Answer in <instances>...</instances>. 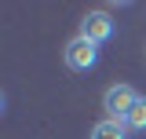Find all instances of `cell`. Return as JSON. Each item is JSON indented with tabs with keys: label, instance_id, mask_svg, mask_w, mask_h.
<instances>
[{
	"label": "cell",
	"instance_id": "6da1fadb",
	"mask_svg": "<svg viewBox=\"0 0 146 139\" xmlns=\"http://www.w3.org/2000/svg\"><path fill=\"white\" fill-rule=\"evenodd\" d=\"M139 99H143V95L131 84H110L106 92H102V110H106V117H113V121H124Z\"/></svg>",
	"mask_w": 146,
	"mask_h": 139
},
{
	"label": "cell",
	"instance_id": "7a4b0ae2",
	"mask_svg": "<svg viewBox=\"0 0 146 139\" xmlns=\"http://www.w3.org/2000/svg\"><path fill=\"white\" fill-rule=\"evenodd\" d=\"M62 62H66L73 73H88V70H95V62H99V48L77 33L70 44L62 48Z\"/></svg>",
	"mask_w": 146,
	"mask_h": 139
},
{
	"label": "cell",
	"instance_id": "3957f363",
	"mask_svg": "<svg viewBox=\"0 0 146 139\" xmlns=\"http://www.w3.org/2000/svg\"><path fill=\"white\" fill-rule=\"evenodd\" d=\"M80 37L91 40L95 48H99V44H106L110 37H113V18H110L106 11H88V15L80 18Z\"/></svg>",
	"mask_w": 146,
	"mask_h": 139
},
{
	"label": "cell",
	"instance_id": "277c9868",
	"mask_svg": "<svg viewBox=\"0 0 146 139\" xmlns=\"http://www.w3.org/2000/svg\"><path fill=\"white\" fill-rule=\"evenodd\" d=\"M91 139H128V128H124V121L102 117V121L91 128Z\"/></svg>",
	"mask_w": 146,
	"mask_h": 139
},
{
	"label": "cell",
	"instance_id": "5b68a950",
	"mask_svg": "<svg viewBox=\"0 0 146 139\" xmlns=\"http://www.w3.org/2000/svg\"><path fill=\"white\" fill-rule=\"evenodd\" d=\"M124 128L128 132H146V99H139L131 106V114L124 117Z\"/></svg>",
	"mask_w": 146,
	"mask_h": 139
}]
</instances>
